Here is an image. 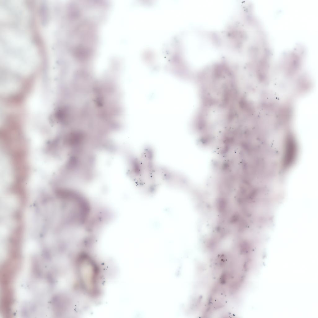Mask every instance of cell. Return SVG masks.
I'll return each instance as SVG.
<instances>
[{
  "label": "cell",
  "mask_w": 318,
  "mask_h": 318,
  "mask_svg": "<svg viewBox=\"0 0 318 318\" xmlns=\"http://www.w3.org/2000/svg\"><path fill=\"white\" fill-rule=\"evenodd\" d=\"M86 257L83 259L80 263V279L83 281V285L87 288H95L96 285L98 269L94 263L89 259Z\"/></svg>",
  "instance_id": "6da1fadb"
}]
</instances>
